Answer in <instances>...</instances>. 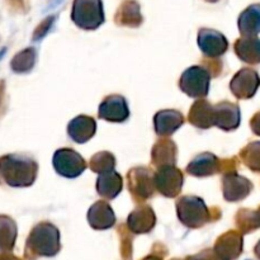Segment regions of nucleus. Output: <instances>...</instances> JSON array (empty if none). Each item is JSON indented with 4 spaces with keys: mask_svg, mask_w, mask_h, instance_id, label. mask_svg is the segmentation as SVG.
I'll use <instances>...</instances> for the list:
<instances>
[{
    "mask_svg": "<svg viewBox=\"0 0 260 260\" xmlns=\"http://www.w3.org/2000/svg\"><path fill=\"white\" fill-rule=\"evenodd\" d=\"M37 173L38 164L28 155L10 154L0 157V182L9 187H29Z\"/></svg>",
    "mask_w": 260,
    "mask_h": 260,
    "instance_id": "obj_1",
    "label": "nucleus"
},
{
    "mask_svg": "<svg viewBox=\"0 0 260 260\" xmlns=\"http://www.w3.org/2000/svg\"><path fill=\"white\" fill-rule=\"evenodd\" d=\"M60 231L50 222H41L30 231L25 243L24 255L28 260L40 256L51 258L60 251Z\"/></svg>",
    "mask_w": 260,
    "mask_h": 260,
    "instance_id": "obj_2",
    "label": "nucleus"
},
{
    "mask_svg": "<svg viewBox=\"0 0 260 260\" xmlns=\"http://www.w3.org/2000/svg\"><path fill=\"white\" fill-rule=\"evenodd\" d=\"M178 218L184 226L198 229L213 221L212 213L205 205L202 198L196 196H184L177 202Z\"/></svg>",
    "mask_w": 260,
    "mask_h": 260,
    "instance_id": "obj_3",
    "label": "nucleus"
},
{
    "mask_svg": "<svg viewBox=\"0 0 260 260\" xmlns=\"http://www.w3.org/2000/svg\"><path fill=\"white\" fill-rule=\"evenodd\" d=\"M71 19L84 30H94L104 23L102 0H74Z\"/></svg>",
    "mask_w": 260,
    "mask_h": 260,
    "instance_id": "obj_4",
    "label": "nucleus"
},
{
    "mask_svg": "<svg viewBox=\"0 0 260 260\" xmlns=\"http://www.w3.org/2000/svg\"><path fill=\"white\" fill-rule=\"evenodd\" d=\"M211 75L202 66H192L183 73L179 80L180 90L192 98H205L210 90Z\"/></svg>",
    "mask_w": 260,
    "mask_h": 260,
    "instance_id": "obj_5",
    "label": "nucleus"
},
{
    "mask_svg": "<svg viewBox=\"0 0 260 260\" xmlns=\"http://www.w3.org/2000/svg\"><path fill=\"white\" fill-rule=\"evenodd\" d=\"M128 189L132 197L136 201L144 202L154 196L156 190L154 182V173L147 168H134L129 170L128 175Z\"/></svg>",
    "mask_w": 260,
    "mask_h": 260,
    "instance_id": "obj_6",
    "label": "nucleus"
},
{
    "mask_svg": "<svg viewBox=\"0 0 260 260\" xmlns=\"http://www.w3.org/2000/svg\"><path fill=\"white\" fill-rule=\"evenodd\" d=\"M53 168L65 178L79 177L86 169L85 160L73 149H60L53 155Z\"/></svg>",
    "mask_w": 260,
    "mask_h": 260,
    "instance_id": "obj_7",
    "label": "nucleus"
},
{
    "mask_svg": "<svg viewBox=\"0 0 260 260\" xmlns=\"http://www.w3.org/2000/svg\"><path fill=\"white\" fill-rule=\"evenodd\" d=\"M183 180L184 178L182 172L175 167L159 168L154 174L155 188L168 198H174L179 194L183 187Z\"/></svg>",
    "mask_w": 260,
    "mask_h": 260,
    "instance_id": "obj_8",
    "label": "nucleus"
},
{
    "mask_svg": "<svg viewBox=\"0 0 260 260\" xmlns=\"http://www.w3.org/2000/svg\"><path fill=\"white\" fill-rule=\"evenodd\" d=\"M260 86L258 71L250 68L241 69L235 74L230 83V89L238 99H250L256 94Z\"/></svg>",
    "mask_w": 260,
    "mask_h": 260,
    "instance_id": "obj_9",
    "label": "nucleus"
},
{
    "mask_svg": "<svg viewBox=\"0 0 260 260\" xmlns=\"http://www.w3.org/2000/svg\"><path fill=\"white\" fill-rule=\"evenodd\" d=\"M253 183L238 173H229L222 178L223 198L228 202H240L245 200L253 190Z\"/></svg>",
    "mask_w": 260,
    "mask_h": 260,
    "instance_id": "obj_10",
    "label": "nucleus"
},
{
    "mask_svg": "<svg viewBox=\"0 0 260 260\" xmlns=\"http://www.w3.org/2000/svg\"><path fill=\"white\" fill-rule=\"evenodd\" d=\"M198 46L207 57L218 58L228 51L229 42L218 30L202 28L198 32Z\"/></svg>",
    "mask_w": 260,
    "mask_h": 260,
    "instance_id": "obj_11",
    "label": "nucleus"
},
{
    "mask_svg": "<svg viewBox=\"0 0 260 260\" xmlns=\"http://www.w3.org/2000/svg\"><path fill=\"white\" fill-rule=\"evenodd\" d=\"M243 234L239 231H228L217 239L213 251L221 260H235L243 253Z\"/></svg>",
    "mask_w": 260,
    "mask_h": 260,
    "instance_id": "obj_12",
    "label": "nucleus"
},
{
    "mask_svg": "<svg viewBox=\"0 0 260 260\" xmlns=\"http://www.w3.org/2000/svg\"><path fill=\"white\" fill-rule=\"evenodd\" d=\"M99 118L108 122H124L129 117V109L126 99L118 94H113L102 102L98 111Z\"/></svg>",
    "mask_w": 260,
    "mask_h": 260,
    "instance_id": "obj_13",
    "label": "nucleus"
},
{
    "mask_svg": "<svg viewBox=\"0 0 260 260\" xmlns=\"http://www.w3.org/2000/svg\"><path fill=\"white\" fill-rule=\"evenodd\" d=\"M215 126L223 131H234L240 126L241 114L238 104L230 102H221L213 106Z\"/></svg>",
    "mask_w": 260,
    "mask_h": 260,
    "instance_id": "obj_14",
    "label": "nucleus"
},
{
    "mask_svg": "<svg viewBox=\"0 0 260 260\" xmlns=\"http://www.w3.org/2000/svg\"><path fill=\"white\" fill-rule=\"evenodd\" d=\"M220 170L221 160L211 152H203V154L198 155L187 167L188 174L198 178L210 177L216 173H220Z\"/></svg>",
    "mask_w": 260,
    "mask_h": 260,
    "instance_id": "obj_15",
    "label": "nucleus"
},
{
    "mask_svg": "<svg viewBox=\"0 0 260 260\" xmlns=\"http://www.w3.org/2000/svg\"><path fill=\"white\" fill-rule=\"evenodd\" d=\"M184 123V117L180 112L174 109H165L160 111L154 117L155 131L159 136L167 137L174 134L179 127Z\"/></svg>",
    "mask_w": 260,
    "mask_h": 260,
    "instance_id": "obj_16",
    "label": "nucleus"
},
{
    "mask_svg": "<svg viewBox=\"0 0 260 260\" xmlns=\"http://www.w3.org/2000/svg\"><path fill=\"white\" fill-rule=\"evenodd\" d=\"M127 222H128V229L134 234H147L154 229L156 218L150 206L141 205L132 211Z\"/></svg>",
    "mask_w": 260,
    "mask_h": 260,
    "instance_id": "obj_17",
    "label": "nucleus"
},
{
    "mask_svg": "<svg viewBox=\"0 0 260 260\" xmlns=\"http://www.w3.org/2000/svg\"><path fill=\"white\" fill-rule=\"evenodd\" d=\"M88 221L89 225L95 230H107L116 223V216L109 203L99 201L89 210Z\"/></svg>",
    "mask_w": 260,
    "mask_h": 260,
    "instance_id": "obj_18",
    "label": "nucleus"
},
{
    "mask_svg": "<svg viewBox=\"0 0 260 260\" xmlns=\"http://www.w3.org/2000/svg\"><path fill=\"white\" fill-rule=\"evenodd\" d=\"M96 129L95 121L91 117L79 116L75 117L68 126V135L73 141L84 144L94 136Z\"/></svg>",
    "mask_w": 260,
    "mask_h": 260,
    "instance_id": "obj_19",
    "label": "nucleus"
},
{
    "mask_svg": "<svg viewBox=\"0 0 260 260\" xmlns=\"http://www.w3.org/2000/svg\"><path fill=\"white\" fill-rule=\"evenodd\" d=\"M189 122L201 129H207L215 126V113H213L212 104L205 99L196 102L189 111Z\"/></svg>",
    "mask_w": 260,
    "mask_h": 260,
    "instance_id": "obj_20",
    "label": "nucleus"
},
{
    "mask_svg": "<svg viewBox=\"0 0 260 260\" xmlns=\"http://www.w3.org/2000/svg\"><path fill=\"white\" fill-rule=\"evenodd\" d=\"M239 30L243 37H256L260 33V4H251L239 15Z\"/></svg>",
    "mask_w": 260,
    "mask_h": 260,
    "instance_id": "obj_21",
    "label": "nucleus"
},
{
    "mask_svg": "<svg viewBox=\"0 0 260 260\" xmlns=\"http://www.w3.org/2000/svg\"><path fill=\"white\" fill-rule=\"evenodd\" d=\"M235 53L241 61L250 65L260 63V38L241 37L234 45Z\"/></svg>",
    "mask_w": 260,
    "mask_h": 260,
    "instance_id": "obj_22",
    "label": "nucleus"
},
{
    "mask_svg": "<svg viewBox=\"0 0 260 260\" xmlns=\"http://www.w3.org/2000/svg\"><path fill=\"white\" fill-rule=\"evenodd\" d=\"M122 187H123V180L116 170L99 174L98 180H96V190L102 197L107 200L116 198L121 193Z\"/></svg>",
    "mask_w": 260,
    "mask_h": 260,
    "instance_id": "obj_23",
    "label": "nucleus"
},
{
    "mask_svg": "<svg viewBox=\"0 0 260 260\" xmlns=\"http://www.w3.org/2000/svg\"><path fill=\"white\" fill-rule=\"evenodd\" d=\"M116 23L126 27H139L142 23L141 8L136 0H124L116 14Z\"/></svg>",
    "mask_w": 260,
    "mask_h": 260,
    "instance_id": "obj_24",
    "label": "nucleus"
},
{
    "mask_svg": "<svg viewBox=\"0 0 260 260\" xmlns=\"http://www.w3.org/2000/svg\"><path fill=\"white\" fill-rule=\"evenodd\" d=\"M177 160V146L172 140H161L152 149V162L157 168L174 167Z\"/></svg>",
    "mask_w": 260,
    "mask_h": 260,
    "instance_id": "obj_25",
    "label": "nucleus"
},
{
    "mask_svg": "<svg viewBox=\"0 0 260 260\" xmlns=\"http://www.w3.org/2000/svg\"><path fill=\"white\" fill-rule=\"evenodd\" d=\"M17 225L8 216L0 215V253H10L17 239Z\"/></svg>",
    "mask_w": 260,
    "mask_h": 260,
    "instance_id": "obj_26",
    "label": "nucleus"
},
{
    "mask_svg": "<svg viewBox=\"0 0 260 260\" xmlns=\"http://www.w3.org/2000/svg\"><path fill=\"white\" fill-rule=\"evenodd\" d=\"M235 223L240 234H250L256 229H260L256 211L241 208L235 216Z\"/></svg>",
    "mask_w": 260,
    "mask_h": 260,
    "instance_id": "obj_27",
    "label": "nucleus"
},
{
    "mask_svg": "<svg viewBox=\"0 0 260 260\" xmlns=\"http://www.w3.org/2000/svg\"><path fill=\"white\" fill-rule=\"evenodd\" d=\"M36 56H37V53H36L35 48H25L22 52L17 53L12 60V63H10L13 71L19 74L30 71L35 66Z\"/></svg>",
    "mask_w": 260,
    "mask_h": 260,
    "instance_id": "obj_28",
    "label": "nucleus"
},
{
    "mask_svg": "<svg viewBox=\"0 0 260 260\" xmlns=\"http://www.w3.org/2000/svg\"><path fill=\"white\" fill-rule=\"evenodd\" d=\"M240 159L254 173H260V141L246 145L240 151Z\"/></svg>",
    "mask_w": 260,
    "mask_h": 260,
    "instance_id": "obj_29",
    "label": "nucleus"
},
{
    "mask_svg": "<svg viewBox=\"0 0 260 260\" xmlns=\"http://www.w3.org/2000/svg\"><path fill=\"white\" fill-rule=\"evenodd\" d=\"M114 167H116V159L108 151L98 152L91 157L90 162H89V168L98 174L112 172V170H114Z\"/></svg>",
    "mask_w": 260,
    "mask_h": 260,
    "instance_id": "obj_30",
    "label": "nucleus"
},
{
    "mask_svg": "<svg viewBox=\"0 0 260 260\" xmlns=\"http://www.w3.org/2000/svg\"><path fill=\"white\" fill-rule=\"evenodd\" d=\"M187 260H221V259L216 255L213 250H206L203 251V253L198 254V255L192 256V258H188Z\"/></svg>",
    "mask_w": 260,
    "mask_h": 260,
    "instance_id": "obj_31",
    "label": "nucleus"
},
{
    "mask_svg": "<svg viewBox=\"0 0 260 260\" xmlns=\"http://www.w3.org/2000/svg\"><path fill=\"white\" fill-rule=\"evenodd\" d=\"M250 127L251 131H253L256 136H260V112L254 114L253 118L250 119Z\"/></svg>",
    "mask_w": 260,
    "mask_h": 260,
    "instance_id": "obj_32",
    "label": "nucleus"
},
{
    "mask_svg": "<svg viewBox=\"0 0 260 260\" xmlns=\"http://www.w3.org/2000/svg\"><path fill=\"white\" fill-rule=\"evenodd\" d=\"M0 260H22L20 258H18V256L13 255V254L10 253H3L0 254Z\"/></svg>",
    "mask_w": 260,
    "mask_h": 260,
    "instance_id": "obj_33",
    "label": "nucleus"
},
{
    "mask_svg": "<svg viewBox=\"0 0 260 260\" xmlns=\"http://www.w3.org/2000/svg\"><path fill=\"white\" fill-rule=\"evenodd\" d=\"M254 254H255L256 258L260 260V240H259V243L255 245V248H254Z\"/></svg>",
    "mask_w": 260,
    "mask_h": 260,
    "instance_id": "obj_34",
    "label": "nucleus"
},
{
    "mask_svg": "<svg viewBox=\"0 0 260 260\" xmlns=\"http://www.w3.org/2000/svg\"><path fill=\"white\" fill-rule=\"evenodd\" d=\"M144 260H161V259L157 258V256H155V255H151V256H147V258H145Z\"/></svg>",
    "mask_w": 260,
    "mask_h": 260,
    "instance_id": "obj_35",
    "label": "nucleus"
},
{
    "mask_svg": "<svg viewBox=\"0 0 260 260\" xmlns=\"http://www.w3.org/2000/svg\"><path fill=\"white\" fill-rule=\"evenodd\" d=\"M256 215H258V220H259V225H260V207L258 208V211H256Z\"/></svg>",
    "mask_w": 260,
    "mask_h": 260,
    "instance_id": "obj_36",
    "label": "nucleus"
},
{
    "mask_svg": "<svg viewBox=\"0 0 260 260\" xmlns=\"http://www.w3.org/2000/svg\"><path fill=\"white\" fill-rule=\"evenodd\" d=\"M206 2H208V3H217V2H220V0H206Z\"/></svg>",
    "mask_w": 260,
    "mask_h": 260,
    "instance_id": "obj_37",
    "label": "nucleus"
},
{
    "mask_svg": "<svg viewBox=\"0 0 260 260\" xmlns=\"http://www.w3.org/2000/svg\"><path fill=\"white\" fill-rule=\"evenodd\" d=\"M0 94H2V84H0Z\"/></svg>",
    "mask_w": 260,
    "mask_h": 260,
    "instance_id": "obj_38",
    "label": "nucleus"
}]
</instances>
